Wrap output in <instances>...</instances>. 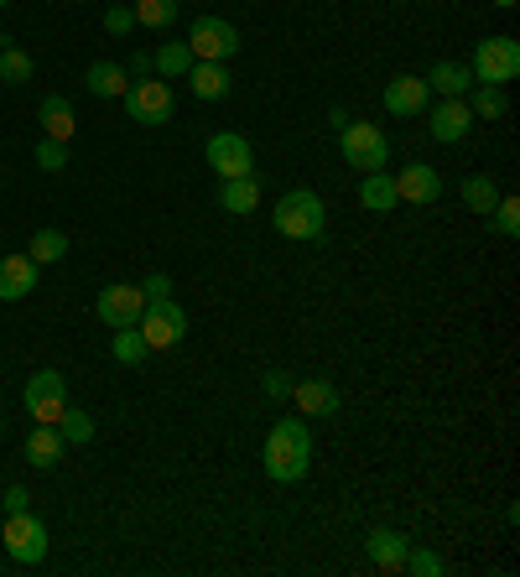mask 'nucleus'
<instances>
[{
    "label": "nucleus",
    "mask_w": 520,
    "mask_h": 577,
    "mask_svg": "<svg viewBox=\"0 0 520 577\" xmlns=\"http://www.w3.org/2000/svg\"><path fill=\"white\" fill-rule=\"evenodd\" d=\"M260 391H265V400H286L292 396V375H286V370H265Z\"/></svg>",
    "instance_id": "37"
},
{
    "label": "nucleus",
    "mask_w": 520,
    "mask_h": 577,
    "mask_svg": "<svg viewBox=\"0 0 520 577\" xmlns=\"http://www.w3.org/2000/svg\"><path fill=\"white\" fill-rule=\"evenodd\" d=\"M83 83H89V94H94V100H115V94L131 89V73H125L121 63H94V68L83 73Z\"/></svg>",
    "instance_id": "24"
},
{
    "label": "nucleus",
    "mask_w": 520,
    "mask_h": 577,
    "mask_svg": "<svg viewBox=\"0 0 520 577\" xmlns=\"http://www.w3.org/2000/svg\"><path fill=\"white\" fill-rule=\"evenodd\" d=\"M396 199L400 203H417V208H432L442 199V178L438 167H427V161H406L396 172Z\"/></svg>",
    "instance_id": "12"
},
{
    "label": "nucleus",
    "mask_w": 520,
    "mask_h": 577,
    "mask_svg": "<svg viewBox=\"0 0 520 577\" xmlns=\"http://www.w3.org/2000/svg\"><path fill=\"white\" fill-rule=\"evenodd\" d=\"M219 208L224 214H256L260 208V182H256V172H245V178H224V188H219Z\"/></svg>",
    "instance_id": "21"
},
{
    "label": "nucleus",
    "mask_w": 520,
    "mask_h": 577,
    "mask_svg": "<svg viewBox=\"0 0 520 577\" xmlns=\"http://www.w3.org/2000/svg\"><path fill=\"white\" fill-rule=\"evenodd\" d=\"M292 400H297L302 417H339V391H334V380H292Z\"/></svg>",
    "instance_id": "14"
},
{
    "label": "nucleus",
    "mask_w": 520,
    "mask_h": 577,
    "mask_svg": "<svg viewBox=\"0 0 520 577\" xmlns=\"http://www.w3.org/2000/svg\"><path fill=\"white\" fill-rule=\"evenodd\" d=\"M68 256V235H63V229H37V235H32V260H37V265H53V260H63Z\"/></svg>",
    "instance_id": "29"
},
{
    "label": "nucleus",
    "mask_w": 520,
    "mask_h": 577,
    "mask_svg": "<svg viewBox=\"0 0 520 577\" xmlns=\"http://www.w3.org/2000/svg\"><path fill=\"white\" fill-rule=\"evenodd\" d=\"M140 297H146V302H161V297H172V276H167V271H151V276L140 281Z\"/></svg>",
    "instance_id": "38"
},
{
    "label": "nucleus",
    "mask_w": 520,
    "mask_h": 577,
    "mask_svg": "<svg viewBox=\"0 0 520 577\" xmlns=\"http://www.w3.org/2000/svg\"><path fill=\"white\" fill-rule=\"evenodd\" d=\"M32 79V58L21 47H0V83H26Z\"/></svg>",
    "instance_id": "31"
},
{
    "label": "nucleus",
    "mask_w": 520,
    "mask_h": 577,
    "mask_svg": "<svg viewBox=\"0 0 520 577\" xmlns=\"http://www.w3.org/2000/svg\"><path fill=\"white\" fill-rule=\"evenodd\" d=\"M125 73H136V79H151V53H136V58L125 63Z\"/></svg>",
    "instance_id": "40"
},
{
    "label": "nucleus",
    "mask_w": 520,
    "mask_h": 577,
    "mask_svg": "<svg viewBox=\"0 0 520 577\" xmlns=\"http://www.w3.org/2000/svg\"><path fill=\"white\" fill-rule=\"evenodd\" d=\"M265 474L276 478V484H297V478H307V468H313V432H307V421L302 417H286L276 421L271 432H265Z\"/></svg>",
    "instance_id": "1"
},
{
    "label": "nucleus",
    "mask_w": 520,
    "mask_h": 577,
    "mask_svg": "<svg viewBox=\"0 0 520 577\" xmlns=\"http://www.w3.org/2000/svg\"><path fill=\"white\" fill-rule=\"evenodd\" d=\"M26 489H21V484H11V489H5V499H0V505H5V516H16V510H26Z\"/></svg>",
    "instance_id": "39"
},
{
    "label": "nucleus",
    "mask_w": 520,
    "mask_h": 577,
    "mask_svg": "<svg viewBox=\"0 0 520 577\" xmlns=\"http://www.w3.org/2000/svg\"><path fill=\"white\" fill-rule=\"evenodd\" d=\"M172 83L167 79H136L131 89H125V115L136 120V125H167L172 120Z\"/></svg>",
    "instance_id": "6"
},
{
    "label": "nucleus",
    "mask_w": 520,
    "mask_h": 577,
    "mask_svg": "<svg viewBox=\"0 0 520 577\" xmlns=\"http://www.w3.org/2000/svg\"><path fill=\"white\" fill-rule=\"evenodd\" d=\"M360 203L364 208H370V214H391V208H396V178H391V172H364V182H360Z\"/></svg>",
    "instance_id": "23"
},
{
    "label": "nucleus",
    "mask_w": 520,
    "mask_h": 577,
    "mask_svg": "<svg viewBox=\"0 0 520 577\" xmlns=\"http://www.w3.org/2000/svg\"><path fill=\"white\" fill-rule=\"evenodd\" d=\"M37 120H42V131H47V140H74V131H79V120H74V104L63 100V94H42L37 104Z\"/></svg>",
    "instance_id": "19"
},
{
    "label": "nucleus",
    "mask_w": 520,
    "mask_h": 577,
    "mask_svg": "<svg viewBox=\"0 0 520 577\" xmlns=\"http://www.w3.org/2000/svg\"><path fill=\"white\" fill-rule=\"evenodd\" d=\"M463 203H468L474 214H484V219H489V208L500 203V188H495V178H484V172L463 178Z\"/></svg>",
    "instance_id": "27"
},
{
    "label": "nucleus",
    "mask_w": 520,
    "mask_h": 577,
    "mask_svg": "<svg viewBox=\"0 0 520 577\" xmlns=\"http://www.w3.org/2000/svg\"><path fill=\"white\" fill-rule=\"evenodd\" d=\"M495 5H500V11H510V5H516V0H495Z\"/></svg>",
    "instance_id": "41"
},
{
    "label": "nucleus",
    "mask_w": 520,
    "mask_h": 577,
    "mask_svg": "<svg viewBox=\"0 0 520 577\" xmlns=\"http://www.w3.org/2000/svg\"><path fill=\"white\" fill-rule=\"evenodd\" d=\"M271 224H276L281 239L313 245V239L328 235V208H323L318 193H307V188H292V193H281V203L271 208Z\"/></svg>",
    "instance_id": "2"
},
{
    "label": "nucleus",
    "mask_w": 520,
    "mask_h": 577,
    "mask_svg": "<svg viewBox=\"0 0 520 577\" xmlns=\"http://www.w3.org/2000/svg\"><path fill=\"white\" fill-rule=\"evenodd\" d=\"M100 323L104 328H136L140 313H146V297H140V286H131V281H110L100 292Z\"/></svg>",
    "instance_id": "11"
},
{
    "label": "nucleus",
    "mask_w": 520,
    "mask_h": 577,
    "mask_svg": "<svg viewBox=\"0 0 520 577\" xmlns=\"http://www.w3.org/2000/svg\"><path fill=\"white\" fill-rule=\"evenodd\" d=\"M188 53L199 63H229L240 53V26L224 16H199L193 32H188Z\"/></svg>",
    "instance_id": "4"
},
{
    "label": "nucleus",
    "mask_w": 520,
    "mask_h": 577,
    "mask_svg": "<svg viewBox=\"0 0 520 577\" xmlns=\"http://www.w3.org/2000/svg\"><path fill=\"white\" fill-rule=\"evenodd\" d=\"M0 541H5L11 562H21V567H37V562L47 557V525H42L32 510L5 516V531H0Z\"/></svg>",
    "instance_id": "7"
},
{
    "label": "nucleus",
    "mask_w": 520,
    "mask_h": 577,
    "mask_svg": "<svg viewBox=\"0 0 520 577\" xmlns=\"http://www.w3.org/2000/svg\"><path fill=\"white\" fill-rule=\"evenodd\" d=\"M182 79H188V89H193L203 104L229 100V89H235V79H229V68H224V63H199V58H193V68H188Z\"/></svg>",
    "instance_id": "16"
},
{
    "label": "nucleus",
    "mask_w": 520,
    "mask_h": 577,
    "mask_svg": "<svg viewBox=\"0 0 520 577\" xmlns=\"http://www.w3.org/2000/svg\"><path fill=\"white\" fill-rule=\"evenodd\" d=\"M427 125H432V140H442V146H459L468 131H474V115H468V104L463 100H442L432 115H427Z\"/></svg>",
    "instance_id": "17"
},
{
    "label": "nucleus",
    "mask_w": 520,
    "mask_h": 577,
    "mask_svg": "<svg viewBox=\"0 0 520 577\" xmlns=\"http://www.w3.org/2000/svg\"><path fill=\"white\" fill-rule=\"evenodd\" d=\"M406 546H411V541L400 536V531H391V525H375V531L364 536V552H370V562H375L381 573H400V562H406Z\"/></svg>",
    "instance_id": "18"
},
{
    "label": "nucleus",
    "mask_w": 520,
    "mask_h": 577,
    "mask_svg": "<svg viewBox=\"0 0 520 577\" xmlns=\"http://www.w3.org/2000/svg\"><path fill=\"white\" fill-rule=\"evenodd\" d=\"M427 100H432V89H427V79H417V73H396V79L385 83V115H396V120L421 115Z\"/></svg>",
    "instance_id": "13"
},
{
    "label": "nucleus",
    "mask_w": 520,
    "mask_h": 577,
    "mask_svg": "<svg viewBox=\"0 0 520 577\" xmlns=\"http://www.w3.org/2000/svg\"><path fill=\"white\" fill-rule=\"evenodd\" d=\"M140 339H146V349H178L182 333H188V313H182L172 297L161 302H146V313H140Z\"/></svg>",
    "instance_id": "8"
},
{
    "label": "nucleus",
    "mask_w": 520,
    "mask_h": 577,
    "mask_svg": "<svg viewBox=\"0 0 520 577\" xmlns=\"http://www.w3.org/2000/svg\"><path fill=\"white\" fill-rule=\"evenodd\" d=\"M63 432L58 427H42V421H32V438H26V463L32 468H58V459H63Z\"/></svg>",
    "instance_id": "22"
},
{
    "label": "nucleus",
    "mask_w": 520,
    "mask_h": 577,
    "mask_svg": "<svg viewBox=\"0 0 520 577\" xmlns=\"http://www.w3.org/2000/svg\"><path fill=\"white\" fill-rule=\"evenodd\" d=\"M58 432H63V442H94V417L79 411V406H68L58 417Z\"/></svg>",
    "instance_id": "30"
},
{
    "label": "nucleus",
    "mask_w": 520,
    "mask_h": 577,
    "mask_svg": "<svg viewBox=\"0 0 520 577\" xmlns=\"http://www.w3.org/2000/svg\"><path fill=\"white\" fill-rule=\"evenodd\" d=\"M131 26H136V11H131V5H110V11H104V32H110V37H125Z\"/></svg>",
    "instance_id": "36"
},
{
    "label": "nucleus",
    "mask_w": 520,
    "mask_h": 577,
    "mask_svg": "<svg viewBox=\"0 0 520 577\" xmlns=\"http://www.w3.org/2000/svg\"><path fill=\"white\" fill-rule=\"evenodd\" d=\"M68 411V385H63L58 370H37L26 380V417L42 421V427H58V417Z\"/></svg>",
    "instance_id": "9"
},
{
    "label": "nucleus",
    "mask_w": 520,
    "mask_h": 577,
    "mask_svg": "<svg viewBox=\"0 0 520 577\" xmlns=\"http://www.w3.org/2000/svg\"><path fill=\"white\" fill-rule=\"evenodd\" d=\"M0 47H5V37H0Z\"/></svg>",
    "instance_id": "44"
},
{
    "label": "nucleus",
    "mask_w": 520,
    "mask_h": 577,
    "mask_svg": "<svg viewBox=\"0 0 520 577\" xmlns=\"http://www.w3.org/2000/svg\"><path fill=\"white\" fill-rule=\"evenodd\" d=\"M203 157H208V167H214L219 178H245V172L256 167V151H250V140H245L240 131H214L208 146H203Z\"/></svg>",
    "instance_id": "10"
},
{
    "label": "nucleus",
    "mask_w": 520,
    "mask_h": 577,
    "mask_svg": "<svg viewBox=\"0 0 520 577\" xmlns=\"http://www.w3.org/2000/svg\"><path fill=\"white\" fill-rule=\"evenodd\" d=\"M474 83H510L520 73V42L516 37H484L474 47V63H468Z\"/></svg>",
    "instance_id": "5"
},
{
    "label": "nucleus",
    "mask_w": 520,
    "mask_h": 577,
    "mask_svg": "<svg viewBox=\"0 0 520 577\" xmlns=\"http://www.w3.org/2000/svg\"><path fill=\"white\" fill-rule=\"evenodd\" d=\"M37 167H42V172H63V167H68V146L42 136L37 140Z\"/></svg>",
    "instance_id": "35"
},
{
    "label": "nucleus",
    "mask_w": 520,
    "mask_h": 577,
    "mask_svg": "<svg viewBox=\"0 0 520 577\" xmlns=\"http://www.w3.org/2000/svg\"><path fill=\"white\" fill-rule=\"evenodd\" d=\"M489 214H495V229H500L505 239L520 235V199H505V193H500V203H495Z\"/></svg>",
    "instance_id": "33"
},
{
    "label": "nucleus",
    "mask_w": 520,
    "mask_h": 577,
    "mask_svg": "<svg viewBox=\"0 0 520 577\" xmlns=\"http://www.w3.org/2000/svg\"><path fill=\"white\" fill-rule=\"evenodd\" d=\"M0 438H5V421H0Z\"/></svg>",
    "instance_id": "42"
},
{
    "label": "nucleus",
    "mask_w": 520,
    "mask_h": 577,
    "mask_svg": "<svg viewBox=\"0 0 520 577\" xmlns=\"http://www.w3.org/2000/svg\"><path fill=\"white\" fill-rule=\"evenodd\" d=\"M131 11H136L140 26H151V32H167V26L178 21V0H136Z\"/></svg>",
    "instance_id": "28"
},
{
    "label": "nucleus",
    "mask_w": 520,
    "mask_h": 577,
    "mask_svg": "<svg viewBox=\"0 0 520 577\" xmlns=\"http://www.w3.org/2000/svg\"><path fill=\"white\" fill-rule=\"evenodd\" d=\"M463 104H468V115H474V120H505V115H510V100H505L500 83H474Z\"/></svg>",
    "instance_id": "25"
},
{
    "label": "nucleus",
    "mask_w": 520,
    "mask_h": 577,
    "mask_svg": "<svg viewBox=\"0 0 520 577\" xmlns=\"http://www.w3.org/2000/svg\"><path fill=\"white\" fill-rule=\"evenodd\" d=\"M146 354H151V349L140 339V328H115V359H121V364H140Z\"/></svg>",
    "instance_id": "32"
},
{
    "label": "nucleus",
    "mask_w": 520,
    "mask_h": 577,
    "mask_svg": "<svg viewBox=\"0 0 520 577\" xmlns=\"http://www.w3.org/2000/svg\"><path fill=\"white\" fill-rule=\"evenodd\" d=\"M427 89L442 94V100H463L468 89H474V73H468V63H432V73H427Z\"/></svg>",
    "instance_id": "20"
},
{
    "label": "nucleus",
    "mask_w": 520,
    "mask_h": 577,
    "mask_svg": "<svg viewBox=\"0 0 520 577\" xmlns=\"http://www.w3.org/2000/svg\"><path fill=\"white\" fill-rule=\"evenodd\" d=\"M37 292V260L32 256H0V302H21Z\"/></svg>",
    "instance_id": "15"
},
{
    "label": "nucleus",
    "mask_w": 520,
    "mask_h": 577,
    "mask_svg": "<svg viewBox=\"0 0 520 577\" xmlns=\"http://www.w3.org/2000/svg\"><path fill=\"white\" fill-rule=\"evenodd\" d=\"M339 151L349 167H360V172H381L385 161H391V140H385L381 125H370V120H349L339 131Z\"/></svg>",
    "instance_id": "3"
},
{
    "label": "nucleus",
    "mask_w": 520,
    "mask_h": 577,
    "mask_svg": "<svg viewBox=\"0 0 520 577\" xmlns=\"http://www.w3.org/2000/svg\"><path fill=\"white\" fill-rule=\"evenodd\" d=\"M400 573L442 577V557H432V552H421V546H406V562H400Z\"/></svg>",
    "instance_id": "34"
},
{
    "label": "nucleus",
    "mask_w": 520,
    "mask_h": 577,
    "mask_svg": "<svg viewBox=\"0 0 520 577\" xmlns=\"http://www.w3.org/2000/svg\"><path fill=\"white\" fill-rule=\"evenodd\" d=\"M188 68H193V53H188V42H167L157 58H151V73H157V79H182Z\"/></svg>",
    "instance_id": "26"
},
{
    "label": "nucleus",
    "mask_w": 520,
    "mask_h": 577,
    "mask_svg": "<svg viewBox=\"0 0 520 577\" xmlns=\"http://www.w3.org/2000/svg\"><path fill=\"white\" fill-rule=\"evenodd\" d=\"M0 5H11V0H0Z\"/></svg>",
    "instance_id": "43"
}]
</instances>
